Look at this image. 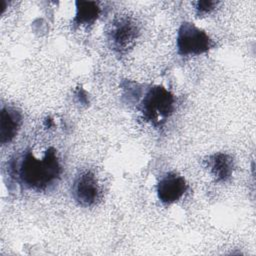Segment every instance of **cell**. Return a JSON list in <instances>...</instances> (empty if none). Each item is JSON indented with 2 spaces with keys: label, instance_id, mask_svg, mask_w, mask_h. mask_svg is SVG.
<instances>
[{
  "label": "cell",
  "instance_id": "obj_1",
  "mask_svg": "<svg viewBox=\"0 0 256 256\" xmlns=\"http://www.w3.org/2000/svg\"><path fill=\"white\" fill-rule=\"evenodd\" d=\"M61 168L56 151L49 148L40 159L26 153L19 166V178L29 188L44 190L60 175Z\"/></svg>",
  "mask_w": 256,
  "mask_h": 256
},
{
  "label": "cell",
  "instance_id": "obj_2",
  "mask_svg": "<svg viewBox=\"0 0 256 256\" xmlns=\"http://www.w3.org/2000/svg\"><path fill=\"white\" fill-rule=\"evenodd\" d=\"M175 98L163 86L150 88L142 102V113L146 121L154 126L163 124L173 113Z\"/></svg>",
  "mask_w": 256,
  "mask_h": 256
},
{
  "label": "cell",
  "instance_id": "obj_3",
  "mask_svg": "<svg viewBox=\"0 0 256 256\" xmlns=\"http://www.w3.org/2000/svg\"><path fill=\"white\" fill-rule=\"evenodd\" d=\"M176 43L178 53L182 56L199 55L215 45V42L204 30L190 22H183L180 25Z\"/></svg>",
  "mask_w": 256,
  "mask_h": 256
},
{
  "label": "cell",
  "instance_id": "obj_4",
  "mask_svg": "<svg viewBox=\"0 0 256 256\" xmlns=\"http://www.w3.org/2000/svg\"><path fill=\"white\" fill-rule=\"evenodd\" d=\"M188 189L184 177L170 172L163 176L157 185V196L164 204H172L180 200Z\"/></svg>",
  "mask_w": 256,
  "mask_h": 256
},
{
  "label": "cell",
  "instance_id": "obj_5",
  "mask_svg": "<svg viewBox=\"0 0 256 256\" xmlns=\"http://www.w3.org/2000/svg\"><path fill=\"white\" fill-rule=\"evenodd\" d=\"M73 195L82 206H91L98 200L99 187L93 173L87 171L77 177L73 185Z\"/></svg>",
  "mask_w": 256,
  "mask_h": 256
},
{
  "label": "cell",
  "instance_id": "obj_6",
  "mask_svg": "<svg viewBox=\"0 0 256 256\" xmlns=\"http://www.w3.org/2000/svg\"><path fill=\"white\" fill-rule=\"evenodd\" d=\"M137 36V26L129 19H120L113 24L110 39L113 48L118 52H124L133 45Z\"/></svg>",
  "mask_w": 256,
  "mask_h": 256
},
{
  "label": "cell",
  "instance_id": "obj_7",
  "mask_svg": "<svg viewBox=\"0 0 256 256\" xmlns=\"http://www.w3.org/2000/svg\"><path fill=\"white\" fill-rule=\"evenodd\" d=\"M22 121L21 114L12 107H4L1 110L0 120V142L6 144L11 142L17 135Z\"/></svg>",
  "mask_w": 256,
  "mask_h": 256
},
{
  "label": "cell",
  "instance_id": "obj_8",
  "mask_svg": "<svg viewBox=\"0 0 256 256\" xmlns=\"http://www.w3.org/2000/svg\"><path fill=\"white\" fill-rule=\"evenodd\" d=\"M233 160L224 153H217L209 157L208 168L218 182H224L229 179L233 173Z\"/></svg>",
  "mask_w": 256,
  "mask_h": 256
},
{
  "label": "cell",
  "instance_id": "obj_9",
  "mask_svg": "<svg viewBox=\"0 0 256 256\" xmlns=\"http://www.w3.org/2000/svg\"><path fill=\"white\" fill-rule=\"evenodd\" d=\"M100 8L96 2L78 1L76 2L75 23L78 25H88L93 23L99 16Z\"/></svg>",
  "mask_w": 256,
  "mask_h": 256
},
{
  "label": "cell",
  "instance_id": "obj_10",
  "mask_svg": "<svg viewBox=\"0 0 256 256\" xmlns=\"http://www.w3.org/2000/svg\"><path fill=\"white\" fill-rule=\"evenodd\" d=\"M215 5H216V2H213V1H199L197 2L196 9L198 10L199 13L204 14L211 11Z\"/></svg>",
  "mask_w": 256,
  "mask_h": 256
}]
</instances>
